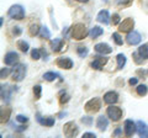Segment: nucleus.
Instances as JSON below:
<instances>
[{"label":"nucleus","mask_w":148,"mask_h":138,"mask_svg":"<svg viewBox=\"0 0 148 138\" xmlns=\"http://www.w3.org/2000/svg\"><path fill=\"white\" fill-rule=\"evenodd\" d=\"M88 33H89V32H88V29L85 27V25H83V24H77V25H74L71 29L72 38L77 40V41L84 40L88 36Z\"/></svg>","instance_id":"obj_1"},{"label":"nucleus","mask_w":148,"mask_h":138,"mask_svg":"<svg viewBox=\"0 0 148 138\" xmlns=\"http://www.w3.org/2000/svg\"><path fill=\"white\" fill-rule=\"evenodd\" d=\"M8 15L14 20H22L25 17V9L21 5H12L9 9Z\"/></svg>","instance_id":"obj_2"},{"label":"nucleus","mask_w":148,"mask_h":138,"mask_svg":"<svg viewBox=\"0 0 148 138\" xmlns=\"http://www.w3.org/2000/svg\"><path fill=\"white\" fill-rule=\"evenodd\" d=\"M26 75V67L24 64H16L12 68V80L14 81H21Z\"/></svg>","instance_id":"obj_3"},{"label":"nucleus","mask_w":148,"mask_h":138,"mask_svg":"<svg viewBox=\"0 0 148 138\" xmlns=\"http://www.w3.org/2000/svg\"><path fill=\"white\" fill-rule=\"evenodd\" d=\"M100 107H101V102H100V99L98 98L91 99L85 104V110L88 112H98Z\"/></svg>","instance_id":"obj_4"},{"label":"nucleus","mask_w":148,"mask_h":138,"mask_svg":"<svg viewBox=\"0 0 148 138\" xmlns=\"http://www.w3.org/2000/svg\"><path fill=\"white\" fill-rule=\"evenodd\" d=\"M106 113H108V116L112 120V121H119V120L122 117V110L120 107H117V106H110V107H108V111H106Z\"/></svg>","instance_id":"obj_5"},{"label":"nucleus","mask_w":148,"mask_h":138,"mask_svg":"<svg viewBox=\"0 0 148 138\" xmlns=\"http://www.w3.org/2000/svg\"><path fill=\"white\" fill-rule=\"evenodd\" d=\"M63 132L67 137H74L78 135V127L74 122H67L63 127Z\"/></svg>","instance_id":"obj_6"},{"label":"nucleus","mask_w":148,"mask_h":138,"mask_svg":"<svg viewBox=\"0 0 148 138\" xmlns=\"http://www.w3.org/2000/svg\"><path fill=\"white\" fill-rule=\"evenodd\" d=\"M123 128H125V136L131 137V136L135 135V132L137 131V123L131 121V120H126V121H125Z\"/></svg>","instance_id":"obj_7"},{"label":"nucleus","mask_w":148,"mask_h":138,"mask_svg":"<svg viewBox=\"0 0 148 138\" xmlns=\"http://www.w3.org/2000/svg\"><path fill=\"white\" fill-rule=\"evenodd\" d=\"M15 86H10V85H1V99L3 101H5V102H9V101L11 100V94H12V91L14 90H16V89H14Z\"/></svg>","instance_id":"obj_8"},{"label":"nucleus","mask_w":148,"mask_h":138,"mask_svg":"<svg viewBox=\"0 0 148 138\" xmlns=\"http://www.w3.org/2000/svg\"><path fill=\"white\" fill-rule=\"evenodd\" d=\"M141 33L140 32H137V31H131V32H128V35H127V37H126V41H127V43L128 44H132V46H135V44H138L141 42Z\"/></svg>","instance_id":"obj_9"},{"label":"nucleus","mask_w":148,"mask_h":138,"mask_svg":"<svg viewBox=\"0 0 148 138\" xmlns=\"http://www.w3.org/2000/svg\"><path fill=\"white\" fill-rule=\"evenodd\" d=\"M135 26V20L133 19H125L123 22H121L119 26L120 32H131Z\"/></svg>","instance_id":"obj_10"},{"label":"nucleus","mask_w":148,"mask_h":138,"mask_svg":"<svg viewBox=\"0 0 148 138\" xmlns=\"http://www.w3.org/2000/svg\"><path fill=\"white\" fill-rule=\"evenodd\" d=\"M17 61H18V56L15 52H9L4 57V62H5L6 66H15V63H17Z\"/></svg>","instance_id":"obj_11"},{"label":"nucleus","mask_w":148,"mask_h":138,"mask_svg":"<svg viewBox=\"0 0 148 138\" xmlns=\"http://www.w3.org/2000/svg\"><path fill=\"white\" fill-rule=\"evenodd\" d=\"M57 66L62 69H72L73 62H72V59H69L67 57H61L57 59Z\"/></svg>","instance_id":"obj_12"},{"label":"nucleus","mask_w":148,"mask_h":138,"mask_svg":"<svg viewBox=\"0 0 148 138\" xmlns=\"http://www.w3.org/2000/svg\"><path fill=\"white\" fill-rule=\"evenodd\" d=\"M137 133L140 137L148 138V125L147 123H145L143 121H138L137 122Z\"/></svg>","instance_id":"obj_13"},{"label":"nucleus","mask_w":148,"mask_h":138,"mask_svg":"<svg viewBox=\"0 0 148 138\" xmlns=\"http://www.w3.org/2000/svg\"><path fill=\"white\" fill-rule=\"evenodd\" d=\"M106 62H108V58H105V57H95V59L91 62V67L94 69H98V70H100V69L104 68Z\"/></svg>","instance_id":"obj_14"},{"label":"nucleus","mask_w":148,"mask_h":138,"mask_svg":"<svg viewBox=\"0 0 148 138\" xmlns=\"http://www.w3.org/2000/svg\"><path fill=\"white\" fill-rule=\"evenodd\" d=\"M117 100H119V95H117V93H115V91H109V93H106L104 95V101L109 105L117 102Z\"/></svg>","instance_id":"obj_15"},{"label":"nucleus","mask_w":148,"mask_h":138,"mask_svg":"<svg viewBox=\"0 0 148 138\" xmlns=\"http://www.w3.org/2000/svg\"><path fill=\"white\" fill-rule=\"evenodd\" d=\"M95 51L100 54H109L112 52V48L108 43H98L95 46Z\"/></svg>","instance_id":"obj_16"},{"label":"nucleus","mask_w":148,"mask_h":138,"mask_svg":"<svg viewBox=\"0 0 148 138\" xmlns=\"http://www.w3.org/2000/svg\"><path fill=\"white\" fill-rule=\"evenodd\" d=\"M109 19H110V16H109V11L108 10H101L98 14V16H96V20H98L100 24H104V25L109 24Z\"/></svg>","instance_id":"obj_17"},{"label":"nucleus","mask_w":148,"mask_h":138,"mask_svg":"<svg viewBox=\"0 0 148 138\" xmlns=\"http://www.w3.org/2000/svg\"><path fill=\"white\" fill-rule=\"evenodd\" d=\"M37 121H38L42 126L51 127L54 125V118L53 117H41L40 115H37Z\"/></svg>","instance_id":"obj_18"},{"label":"nucleus","mask_w":148,"mask_h":138,"mask_svg":"<svg viewBox=\"0 0 148 138\" xmlns=\"http://www.w3.org/2000/svg\"><path fill=\"white\" fill-rule=\"evenodd\" d=\"M96 126H98V128L100 131H105L106 128H108V126H109L108 118H106L105 116H99L98 117V122H96Z\"/></svg>","instance_id":"obj_19"},{"label":"nucleus","mask_w":148,"mask_h":138,"mask_svg":"<svg viewBox=\"0 0 148 138\" xmlns=\"http://www.w3.org/2000/svg\"><path fill=\"white\" fill-rule=\"evenodd\" d=\"M51 47H52L53 52H59L63 47V40L62 38H54L51 42Z\"/></svg>","instance_id":"obj_20"},{"label":"nucleus","mask_w":148,"mask_h":138,"mask_svg":"<svg viewBox=\"0 0 148 138\" xmlns=\"http://www.w3.org/2000/svg\"><path fill=\"white\" fill-rule=\"evenodd\" d=\"M103 33H104V30L101 29V27H99V26H94L89 32L91 38H96V37H99V36H101Z\"/></svg>","instance_id":"obj_21"},{"label":"nucleus","mask_w":148,"mask_h":138,"mask_svg":"<svg viewBox=\"0 0 148 138\" xmlns=\"http://www.w3.org/2000/svg\"><path fill=\"white\" fill-rule=\"evenodd\" d=\"M10 113H11V110L9 107H5V109H1V118H0V121H1V123L4 122H8L9 117H10Z\"/></svg>","instance_id":"obj_22"},{"label":"nucleus","mask_w":148,"mask_h":138,"mask_svg":"<svg viewBox=\"0 0 148 138\" xmlns=\"http://www.w3.org/2000/svg\"><path fill=\"white\" fill-rule=\"evenodd\" d=\"M57 78H59V74H57V73H54V72H47L43 74V79L47 81H53L57 79Z\"/></svg>","instance_id":"obj_23"},{"label":"nucleus","mask_w":148,"mask_h":138,"mask_svg":"<svg viewBox=\"0 0 148 138\" xmlns=\"http://www.w3.org/2000/svg\"><path fill=\"white\" fill-rule=\"evenodd\" d=\"M116 61H117V69H122L125 67V64H126V57H125V54L120 53L117 54Z\"/></svg>","instance_id":"obj_24"},{"label":"nucleus","mask_w":148,"mask_h":138,"mask_svg":"<svg viewBox=\"0 0 148 138\" xmlns=\"http://www.w3.org/2000/svg\"><path fill=\"white\" fill-rule=\"evenodd\" d=\"M138 53L143 59H148V44H142L138 48Z\"/></svg>","instance_id":"obj_25"},{"label":"nucleus","mask_w":148,"mask_h":138,"mask_svg":"<svg viewBox=\"0 0 148 138\" xmlns=\"http://www.w3.org/2000/svg\"><path fill=\"white\" fill-rule=\"evenodd\" d=\"M77 52H78V54H79V57L84 58V57H86V56H88L89 51H88V48H86V47H84V46H79V47L77 48Z\"/></svg>","instance_id":"obj_26"},{"label":"nucleus","mask_w":148,"mask_h":138,"mask_svg":"<svg viewBox=\"0 0 148 138\" xmlns=\"http://www.w3.org/2000/svg\"><path fill=\"white\" fill-rule=\"evenodd\" d=\"M17 48H20V51H22V52H27L29 51V43L25 42V41H18L17 42Z\"/></svg>","instance_id":"obj_27"},{"label":"nucleus","mask_w":148,"mask_h":138,"mask_svg":"<svg viewBox=\"0 0 148 138\" xmlns=\"http://www.w3.org/2000/svg\"><path fill=\"white\" fill-rule=\"evenodd\" d=\"M147 93H148V89H147V86L145 84H141V85L137 86V94L140 96H145Z\"/></svg>","instance_id":"obj_28"},{"label":"nucleus","mask_w":148,"mask_h":138,"mask_svg":"<svg viewBox=\"0 0 148 138\" xmlns=\"http://www.w3.org/2000/svg\"><path fill=\"white\" fill-rule=\"evenodd\" d=\"M41 36H42L43 38H49L51 37V32L48 31V29L46 26L41 27Z\"/></svg>","instance_id":"obj_29"},{"label":"nucleus","mask_w":148,"mask_h":138,"mask_svg":"<svg viewBox=\"0 0 148 138\" xmlns=\"http://www.w3.org/2000/svg\"><path fill=\"white\" fill-rule=\"evenodd\" d=\"M41 31V29L37 25H31L30 26V35L31 36H36V35H38V32Z\"/></svg>","instance_id":"obj_30"},{"label":"nucleus","mask_w":148,"mask_h":138,"mask_svg":"<svg viewBox=\"0 0 148 138\" xmlns=\"http://www.w3.org/2000/svg\"><path fill=\"white\" fill-rule=\"evenodd\" d=\"M112 40L116 42V44H119V46H121L122 43H123V40L121 38V36H120L117 32H115V33H112Z\"/></svg>","instance_id":"obj_31"},{"label":"nucleus","mask_w":148,"mask_h":138,"mask_svg":"<svg viewBox=\"0 0 148 138\" xmlns=\"http://www.w3.org/2000/svg\"><path fill=\"white\" fill-rule=\"evenodd\" d=\"M41 91H42V88H41L40 85H35V86H34L35 99H40V98H41Z\"/></svg>","instance_id":"obj_32"},{"label":"nucleus","mask_w":148,"mask_h":138,"mask_svg":"<svg viewBox=\"0 0 148 138\" xmlns=\"http://www.w3.org/2000/svg\"><path fill=\"white\" fill-rule=\"evenodd\" d=\"M132 57H133V59H135V62L137 63V64H142L143 63V61H145V59H143L141 56H140V53L138 52H135L132 54Z\"/></svg>","instance_id":"obj_33"},{"label":"nucleus","mask_w":148,"mask_h":138,"mask_svg":"<svg viewBox=\"0 0 148 138\" xmlns=\"http://www.w3.org/2000/svg\"><path fill=\"white\" fill-rule=\"evenodd\" d=\"M68 101H69V95H68L67 93H62V94H61V98H59V102L63 105V104L68 102Z\"/></svg>","instance_id":"obj_34"},{"label":"nucleus","mask_w":148,"mask_h":138,"mask_svg":"<svg viewBox=\"0 0 148 138\" xmlns=\"http://www.w3.org/2000/svg\"><path fill=\"white\" fill-rule=\"evenodd\" d=\"M80 121L84 123V125H88V126H90L91 123H92V117H89V116H84V117H82Z\"/></svg>","instance_id":"obj_35"},{"label":"nucleus","mask_w":148,"mask_h":138,"mask_svg":"<svg viewBox=\"0 0 148 138\" xmlns=\"http://www.w3.org/2000/svg\"><path fill=\"white\" fill-rule=\"evenodd\" d=\"M31 57L32 59H35V61H37V59H40V51L38 49H32V52H31Z\"/></svg>","instance_id":"obj_36"},{"label":"nucleus","mask_w":148,"mask_h":138,"mask_svg":"<svg viewBox=\"0 0 148 138\" xmlns=\"http://www.w3.org/2000/svg\"><path fill=\"white\" fill-rule=\"evenodd\" d=\"M9 73H10V69H9V68H3L1 72H0V77L4 79V78H6L9 75Z\"/></svg>","instance_id":"obj_37"},{"label":"nucleus","mask_w":148,"mask_h":138,"mask_svg":"<svg viewBox=\"0 0 148 138\" xmlns=\"http://www.w3.org/2000/svg\"><path fill=\"white\" fill-rule=\"evenodd\" d=\"M16 120H17V122H20V123H25V122H27L29 118H27L26 116H24V115H17Z\"/></svg>","instance_id":"obj_38"},{"label":"nucleus","mask_w":148,"mask_h":138,"mask_svg":"<svg viewBox=\"0 0 148 138\" xmlns=\"http://www.w3.org/2000/svg\"><path fill=\"white\" fill-rule=\"evenodd\" d=\"M112 24L114 25H119L120 24V16H119V14H114V15H112Z\"/></svg>","instance_id":"obj_39"},{"label":"nucleus","mask_w":148,"mask_h":138,"mask_svg":"<svg viewBox=\"0 0 148 138\" xmlns=\"http://www.w3.org/2000/svg\"><path fill=\"white\" fill-rule=\"evenodd\" d=\"M12 33L15 35V36H18V35H21V29L18 26L16 27H14V30H12Z\"/></svg>","instance_id":"obj_40"},{"label":"nucleus","mask_w":148,"mask_h":138,"mask_svg":"<svg viewBox=\"0 0 148 138\" xmlns=\"http://www.w3.org/2000/svg\"><path fill=\"white\" fill-rule=\"evenodd\" d=\"M83 137H84V138H95L96 136H95V133L86 132V133H84V135H83Z\"/></svg>","instance_id":"obj_41"},{"label":"nucleus","mask_w":148,"mask_h":138,"mask_svg":"<svg viewBox=\"0 0 148 138\" xmlns=\"http://www.w3.org/2000/svg\"><path fill=\"white\" fill-rule=\"evenodd\" d=\"M137 81H138L137 78H131L128 83H130V85H136V84H137Z\"/></svg>","instance_id":"obj_42"},{"label":"nucleus","mask_w":148,"mask_h":138,"mask_svg":"<svg viewBox=\"0 0 148 138\" xmlns=\"http://www.w3.org/2000/svg\"><path fill=\"white\" fill-rule=\"evenodd\" d=\"M121 133V128H117L116 131H115V136H117V135H120Z\"/></svg>","instance_id":"obj_43"},{"label":"nucleus","mask_w":148,"mask_h":138,"mask_svg":"<svg viewBox=\"0 0 148 138\" xmlns=\"http://www.w3.org/2000/svg\"><path fill=\"white\" fill-rule=\"evenodd\" d=\"M77 1H80V3H86L88 0H77Z\"/></svg>","instance_id":"obj_44"},{"label":"nucleus","mask_w":148,"mask_h":138,"mask_svg":"<svg viewBox=\"0 0 148 138\" xmlns=\"http://www.w3.org/2000/svg\"><path fill=\"white\" fill-rule=\"evenodd\" d=\"M117 1H119V3H123V0H117Z\"/></svg>","instance_id":"obj_45"}]
</instances>
